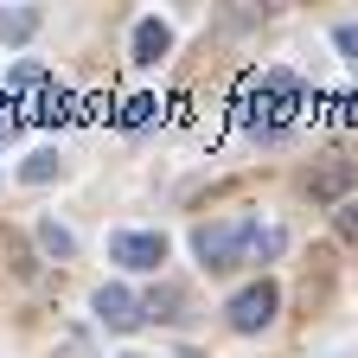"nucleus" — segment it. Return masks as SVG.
Segmentation results:
<instances>
[{
	"instance_id": "1",
	"label": "nucleus",
	"mask_w": 358,
	"mask_h": 358,
	"mask_svg": "<svg viewBox=\"0 0 358 358\" xmlns=\"http://www.w3.org/2000/svg\"><path fill=\"white\" fill-rule=\"evenodd\" d=\"M262 243V224H250V217H224V224H199V237H192V250H199V262L211 268H237L250 250Z\"/></svg>"
},
{
	"instance_id": "2",
	"label": "nucleus",
	"mask_w": 358,
	"mask_h": 358,
	"mask_svg": "<svg viewBox=\"0 0 358 358\" xmlns=\"http://www.w3.org/2000/svg\"><path fill=\"white\" fill-rule=\"evenodd\" d=\"M301 77L294 71H262V83H256V109H250V122L262 128V134H282L288 122H294V109H301Z\"/></svg>"
},
{
	"instance_id": "3",
	"label": "nucleus",
	"mask_w": 358,
	"mask_h": 358,
	"mask_svg": "<svg viewBox=\"0 0 358 358\" xmlns=\"http://www.w3.org/2000/svg\"><path fill=\"white\" fill-rule=\"evenodd\" d=\"M275 307H282V288H275V282H250V288L231 294V307H224V313H231L237 333H262L268 320H275Z\"/></svg>"
},
{
	"instance_id": "4",
	"label": "nucleus",
	"mask_w": 358,
	"mask_h": 358,
	"mask_svg": "<svg viewBox=\"0 0 358 358\" xmlns=\"http://www.w3.org/2000/svg\"><path fill=\"white\" fill-rule=\"evenodd\" d=\"M109 256L122 268H160L166 262V237L160 231H115L109 237Z\"/></svg>"
},
{
	"instance_id": "5",
	"label": "nucleus",
	"mask_w": 358,
	"mask_h": 358,
	"mask_svg": "<svg viewBox=\"0 0 358 358\" xmlns=\"http://www.w3.org/2000/svg\"><path fill=\"white\" fill-rule=\"evenodd\" d=\"M96 320L115 327V333H134V327L148 320V301H134L122 282H109V288H96Z\"/></svg>"
},
{
	"instance_id": "6",
	"label": "nucleus",
	"mask_w": 358,
	"mask_h": 358,
	"mask_svg": "<svg viewBox=\"0 0 358 358\" xmlns=\"http://www.w3.org/2000/svg\"><path fill=\"white\" fill-rule=\"evenodd\" d=\"M166 45H173L166 26H160V20H141V26H134V64H160Z\"/></svg>"
},
{
	"instance_id": "7",
	"label": "nucleus",
	"mask_w": 358,
	"mask_h": 358,
	"mask_svg": "<svg viewBox=\"0 0 358 358\" xmlns=\"http://www.w3.org/2000/svg\"><path fill=\"white\" fill-rule=\"evenodd\" d=\"M52 173H58V154H52V148L26 154V166H20V179H26V186H45V179H52Z\"/></svg>"
},
{
	"instance_id": "8",
	"label": "nucleus",
	"mask_w": 358,
	"mask_h": 358,
	"mask_svg": "<svg viewBox=\"0 0 358 358\" xmlns=\"http://www.w3.org/2000/svg\"><path fill=\"white\" fill-rule=\"evenodd\" d=\"M32 26H38V13H7V7H0V38H32Z\"/></svg>"
},
{
	"instance_id": "9",
	"label": "nucleus",
	"mask_w": 358,
	"mask_h": 358,
	"mask_svg": "<svg viewBox=\"0 0 358 358\" xmlns=\"http://www.w3.org/2000/svg\"><path fill=\"white\" fill-rule=\"evenodd\" d=\"M154 109H160L154 96H128V109H122V128H148V122H154Z\"/></svg>"
},
{
	"instance_id": "10",
	"label": "nucleus",
	"mask_w": 358,
	"mask_h": 358,
	"mask_svg": "<svg viewBox=\"0 0 358 358\" xmlns=\"http://www.w3.org/2000/svg\"><path fill=\"white\" fill-rule=\"evenodd\" d=\"M38 243L45 250H52V256H71L77 243H71V231H64V224H38Z\"/></svg>"
},
{
	"instance_id": "11",
	"label": "nucleus",
	"mask_w": 358,
	"mask_h": 358,
	"mask_svg": "<svg viewBox=\"0 0 358 358\" xmlns=\"http://www.w3.org/2000/svg\"><path fill=\"white\" fill-rule=\"evenodd\" d=\"M339 186H345V166H327L320 179H313V199H333Z\"/></svg>"
},
{
	"instance_id": "12",
	"label": "nucleus",
	"mask_w": 358,
	"mask_h": 358,
	"mask_svg": "<svg viewBox=\"0 0 358 358\" xmlns=\"http://www.w3.org/2000/svg\"><path fill=\"white\" fill-rule=\"evenodd\" d=\"M333 45L345 52V64H358V26H333Z\"/></svg>"
},
{
	"instance_id": "13",
	"label": "nucleus",
	"mask_w": 358,
	"mask_h": 358,
	"mask_svg": "<svg viewBox=\"0 0 358 358\" xmlns=\"http://www.w3.org/2000/svg\"><path fill=\"white\" fill-rule=\"evenodd\" d=\"M13 128H20V115H13V96H0V141H7Z\"/></svg>"
},
{
	"instance_id": "14",
	"label": "nucleus",
	"mask_w": 358,
	"mask_h": 358,
	"mask_svg": "<svg viewBox=\"0 0 358 358\" xmlns=\"http://www.w3.org/2000/svg\"><path fill=\"white\" fill-rule=\"evenodd\" d=\"M339 231H345V237L358 243V205H339Z\"/></svg>"
},
{
	"instance_id": "15",
	"label": "nucleus",
	"mask_w": 358,
	"mask_h": 358,
	"mask_svg": "<svg viewBox=\"0 0 358 358\" xmlns=\"http://www.w3.org/2000/svg\"><path fill=\"white\" fill-rule=\"evenodd\" d=\"M179 358H192V352H179Z\"/></svg>"
},
{
	"instance_id": "16",
	"label": "nucleus",
	"mask_w": 358,
	"mask_h": 358,
	"mask_svg": "<svg viewBox=\"0 0 358 358\" xmlns=\"http://www.w3.org/2000/svg\"><path fill=\"white\" fill-rule=\"evenodd\" d=\"M122 358H134V352H122Z\"/></svg>"
}]
</instances>
